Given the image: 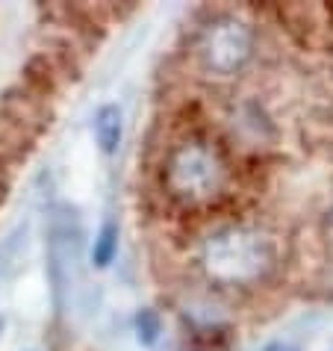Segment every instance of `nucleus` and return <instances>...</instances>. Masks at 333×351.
<instances>
[{"label": "nucleus", "mask_w": 333, "mask_h": 351, "mask_svg": "<svg viewBox=\"0 0 333 351\" xmlns=\"http://www.w3.org/2000/svg\"><path fill=\"white\" fill-rule=\"evenodd\" d=\"M115 248H119V242H115V228H112V224H106V228L97 233V239H95V263H97V266L112 263Z\"/></svg>", "instance_id": "obj_6"}, {"label": "nucleus", "mask_w": 333, "mask_h": 351, "mask_svg": "<svg viewBox=\"0 0 333 351\" xmlns=\"http://www.w3.org/2000/svg\"><path fill=\"white\" fill-rule=\"evenodd\" d=\"M280 45L248 3L201 6L183 33L177 53L180 77L201 92H236L280 60Z\"/></svg>", "instance_id": "obj_3"}, {"label": "nucleus", "mask_w": 333, "mask_h": 351, "mask_svg": "<svg viewBox=\"0 0 333 351\" xmlns=\"http://www.w3.org/2000/svg\"><path fill=\"white\" fill-rule=\"evenodd\" d=\"M121 133H124L121 110L119 106H101V110L95 112V139L101 145V151L112 154L121 145Z\"/></svg>", "instance_id": "obj_5"}, {"label": "nucleus", "mask_w": 333, "mask_h": 351, "mask_svg": "<svg viewBox=\"0 0 333 351\" xmlns=\"http://www.w3.org/2000/svg\"><path fill=\"white\" fill-rule=\"evenodd\" d=\"M251 15L289 51L333 56V3H248Z\"/></svg>", "instance_id": "obj_4"}, {"label": "nucleus", "mask_w": 333, "mask_h": 351, "mask_svg": "<svg viewBox=\"0 0 333 351\" xmlns=\"http://www.w3.org/2000/svg\"><path fill=\"white\" fill-rule=\"evenodd\" d=\"M183 89V97H165L145 157V201L162 228H195L257 201L239 154L215 128L207 95L186 80Z\"/></svg>", "instance_id": "obj_1"}, {"label": "nucleus", "mask_w": 333, "mask_h": 351, "mask_svg": "<svg viewBox=\"0 0 333 351\" xmlns=\"http://www.w3.org/2000/svg\"><path fill=\"white\" fill-rule=\"evenodd\" d=\"M162 245L183 278L219 298L257 301L289 287L292 239L278 219L257 207L195 228H165Z\"/></svg>", "instance_id": "obj_2"}]
</instances>
